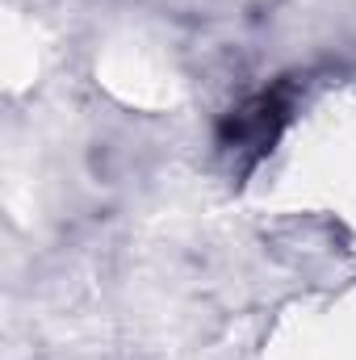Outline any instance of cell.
<instances>
[{
	"mask_svg": "<svg viewBox=\"0 0 356 360\" xmlns=\"http://www.w3.org/2000/svg\"><path fill=\"white\" fill-rule=\"evenodd\" d=\"M298 109V80H281L272 89L252 92L218 122V155L231 180H248L281 143Z\"/></svg>",
	"mask_w": 356,
	"mask_h": 360,
	"instance_id": "cell-1",
	"label": "cell"
}]
</instances>
